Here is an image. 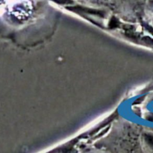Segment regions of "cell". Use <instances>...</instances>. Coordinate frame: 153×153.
<instances>
[{
	"instance_id": "obj_1",
	"label": "cell",
	"mask_w": 153,
	"mask_h": 153,
	"mask_svg": "<svg viewBox=\"0 0 153 153\" xmlns=\"http://www.w3.org/2000/svg\"><path fill=\"white\" fill-rule=\"evenodd\" d=\"M54 1L60 3V4H66V3H70L71 0H53Z\"/></svg>"
}]
</instances>
